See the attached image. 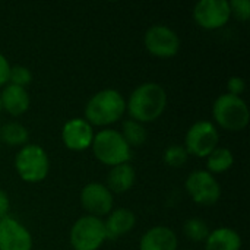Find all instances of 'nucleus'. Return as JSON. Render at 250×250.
<instances>
[{"label":"nucleus","mask_w":250,"mask_h":250,"mask_svg":"<svg viewBox=\"0 0 250 250\" xmlns=\"http://www.w3.org/2000/svg\"><path fill=\"white\" fill-rule=\"evenodd\" d=\"M167 107V92L166 89L155 83L146 82L139 85L129 97L126 103V110L129 111L132 120L139 123H151L161 117Z\"/></svg>","instance_id":"1"},{"label":"nucleus","mask_w":250,"mask_h":250,"mask_svg":"<svg viewBox=\"0 0 250 250\" xmlns=\"http://www.w3.org/2000/svg\"><path fill=\"white\" fill-rule=\"evenodd\" d=\"M126 111V101L116 89H103L94 94L85 107V120L92 126H110L119 122Z\"/></svg>","instance_id":"2"},{"label":"nucleus","mask_w":250,"mask_h":250,"mask_svg":"<svg viewBox=\"0 0 250 250\" xmlns=\"http://www.w3.org/2000/svg\"><path fill=\"white\" fill-rule=\"evenodd\" d=\"M92 152L95 158L104 166L126 164L132 158V148L126 144L122 133L114 129H103L94 135Z\"/></svg>","instance_id":"3"},{"label":"nucleus","mask_w":250,"mask_h":250,"mask_svg":"<svg viewBox=\"0 0 250 250\" xmlns=\"http://www.w3.org/2000/svg\"><path fill=\"white\" fill-rule=\"evenodd\" d=\"M212 116L217 125L229 132H240L249 125L250 113L246 101L231 94L220 95L212 105Z\"/></svg>","instance_id":"4"},{"label":"nucleus","mask_w":250,"mask_h":250,"mask_svg":"<svg viewBox=\"0 0 250 250\" xmlns=\"http://www.w3.org/2000/svg\"><path fill=\"white\" fill-rule=\"evenodd\" d=\"M15 168L23 182L40 183L48 176L50 160L40 145H25L16 154Z\"/></svg>","instance_id":"5"},{"label":"nucleus","mask_w":250,"mask_h":250,"mask_svg":"<svg viewBox=\"0 0 250 250\" xmlns=\"http://www.w3.org/2000/svg\"><path fill=\"white\" fill-rule=\"evenodd\" d=\"M70 246L73 250H98L107 240L104 221L98 217H81L70 229Z\"/></svg>","instance_id":"6"},{"label":"nucleus","mask_w":250,"mask_h":250,"mask_svg":"<svg viewBox=\"0 0 250 250\" xmlns=\"http://www.w3.org/2000/svg\"><path fill=\"white\" fill-rule=\"evenodd\" d=\"M218 139L220 135L215 125L208 120H201L189 127L185 138V148L189 155L204 158L218 148Z\"/></svg>","instance_id":"7"},{"label":"nucleus","mask_w":250,"mask_h":250,"mask_svg":"<svg viewBox=\"0 0 250 250\" xmlns=\"http://www.w3.org/2000/svg\"><path fill=\"white\" fill-rule=\"evenodd\" d=\"M185 188L193 202L205 207L217 204L221 196L220 183L211 173L205 170H196L190 173L186 179Z\"/></svg>","instance_id":"8"},{"label":"nucleus","mask_w":250,"mask_h":250,"mask_svg":"<svg viewBox=\"0 0 250 250\" xmlns=\"http://www.w3.org/2000/svg\"><path fill=\"white\" fill-rule=\"evenodd\" d=\"M144 44L152 56L160 57V59L174 57L180 50L179 35L166 25L151 26L145 32Z\"/></svg>","instance_id":"9"},{"label":"nucleus","mask_w":250,"mask_h":250,"mask_svg":"<svg viewBox=\"0 0 250 250\" xmlns=\"http://www.w3.org/2000/svg\"><path fill=\"white\" fill-rule=\"evenodd\" d=\"M231 16L227 0H201L193 9L196 23L205 29L223 28Z\"/></svg>","instance_id":"10"},{"label":"nucleus","mask_w":250,"mask_h":250,"mask_svg":"<svg viewBox=\"0 0 250 250\" xmlns=\"http://www.w3.org/2000/svg\"><path fill=\"white\" fill-rule=\"evenodd\" d=\"M81 204L88 215L103 217L113 211V193L101 183H88L81 192Z\"/></svg>","instance_id":"11"},{"label":"nucleus","mask_w":250,"mask_h":250,"mask_svg":"<svg viewBox=\"0 0 250 250\" xmlns=\"http://www.w3.org/2000/svg\"><path fill=\"white\" fill-rule=\"evenodd\" d=\"M32 236L28 229L12 217L0 220V250H31Z\"/></svg>","instance_id":"12"},{"label":"nucleus","mask_w":250,"mask_h":250,"mask_svg":"<svg viewBox=\"0 0 250 250\" xmlns=\"http://www.w3.org/2000/svg\"><path fill=\"white\" fill-rule=\"evenodd\" d=\"M62 139L67 149L85 151L92 145L94 129L85 119H72L62 129Z\"/></svg>","instance_id":"13"},{"label":"nucleus","mask_w":250,"mask_h":250,"mask_svg":"<svg viewBox=\"0 0 250 250\" xmlns=\"http://www.w3.org/2000/svg\"><path fill=\"white\" fill-rule=\"evenodd\" d=\"M176 233L164 226L149 229L139 242V250H177Z\"/></svg>","instance_id":"14"},{"label":"nucleus","mask_w":250,"mask_h":250,"mask_svg":"<svg viewBox=\"0 0 250 250\" xmlns=\"http://www.w3.org/2000/svg\"><path fill=\"white\" fill-rule=\"evenodd\" d=\"M136 224L135 214L127 208H119L108 214V218L104 221L107 239L116 240L129 234Z\"/></svg>","instance_id":"15"},{"label":"nucleus","mask_w":250,"mask_h":250,"mask_svg":"<svg viewBox=\"0 0 250 250\" xmlns=\"http://www.w3.org/2000/svg\"><path fill=\"white\" fill-rule=\"evenodd\" d=\"M1 108H4L12 116H21L29 108V95L25 88L16 85H6L0 94Z\"/></svg>","instance_id":"16"},{"label":"nucleus","mask_w":250,"mask_h":250,"mask_svg":"<svg viewBox=\"0 0 250 250\" xmlns=\"http://www.w3.org/2000/svg\"><path fill=\"white\" fill-rule=\"evenodd\" d=\"M207 250H240L242 237L240 234L229 227H221L214 231H209L205 240Z\"/></svg>","instance_id":"17"},{"label":"nucleus","mask_w":250,"mask_h":250,"mask_svg":"<svg viewBox=\"0 0 250 250\" xmlns=\"http://www.w3.org/2000/svg\"><path fill=\"white\" fill-rule=\"evenodd\" d=\"M136 179L135 168L126 163L111 167L107 176V189L113 193H125L132 189Z\"/></svg>","instance_id":"18"},{"label":"nucleus","mask_w":250,"mask_h":250,"mask_svg":"<svg viewBox=\"0 0 250 250\" xmlns=\"http://www.w3.org/2000/svg\"><path fill=\"white\" fill-rule=\"evenodd\" d=\"M207 158H208L207 160L208 173H211L212 176L220 174V173H226L234 164L233 152L229 148H215Z\"/></svg>","instance_id":"19"},{"label":"nucleus","mask_w":250,"mask_h":250,"mask_svg":"<svg viewBox=\"0 0 250 250\" xmlns=\"http://www.w3.org/2000/svg\"><path fill=\"white\" fill-rule=\"evenodd\" d=\"M120 133L130 148L141 146L146 141V130H145L144 125L136 120H132V119L123 122V127H122Z\"/></svg>","instance_id":"20"},{"label":"nucleus","mask_w":250,"mask_h":250,"mask_svg":"<svg viewBox=\"0 0 250 250\" xmlns=\"http://www.w3.org/2000/svg\"><path fill=\"white\" fill-rule=\"evenodd\" d=\"M28 138H29V133H28L26 127L18 122L6 123L1 127V139L10 146L25 145L28 142Z\"/></svg>","instance_id":"21"},{"label":"nucleus","mask_w":250,"mask_h":250,"mask_svg":"<svg viewBox=\"0 0 250 250\" xmlns=\"http://www.w3.org/2000/svg\"><path fill=\"white\" fill-rule=\"evenodd\" d=\"M183 233L185 236L195 242V243H199V242H205L208 234H209V229H208V224L201 220V218H189L185 226H183Z\"/></svg>","instance_id":"22"},{"label":"nucleus","mask_w":250,"mask_h":250,"mask_svg":"<svg viewBox=\"0 0 250 250\" xmlns=\"http://www.w3.org/2000/svg\"><path fill=\"white\" fill-rule=\"evenodd\" d=\"M164 163L168 167L173 168H180L188 163L189 154L186 151V148L183 145H171L164 151Z\"/></svg>","instance_id":"23"},{"label":"nucleus","mask_w":250,"mask_h":250,"mask_svg":"<svg viewBox=\"0 0 250 250\" xmlns=\"http://www.w3.org/2000/svg\"><path fill=\"white\" fill-rule=\"evenodd\" d=\"M32 81V73L28 67L25 66H10V73H9V83L25 88L31 83Z\"/></svg>","instance_id":"24"},{"label":"nucleus","mask_w":250,"mask_h":250,"mask_svg":"<svg viewBox=\"0 0 250 250\" xmlns=\"http://www.w3.org/2000/svg\"><path fill=\"white\" fill-rule=\"evenodd\" d=\"M229 4H230V12L236 19L246 22L250 18L249 0H233V1H229Z\"/></svg>","instance_id":"25"},{"label":"nucleus","mask_w":250,"mask_h":250,"mask_svg":"<svg viewBox=\"0 0 250 250\" xmlns=\"http://www.w3.org/2000/svg\"><path fill=\"white\" fill-rule=\"evenodd\" d=\"M245 88H246V82L240 76H233L227 82V89H229V94H231V95L240 97V94L245 91Z\"/></svg>","instance_id":"26"},{"label":"nucleus","mask_w":250,"mask_h":250,"mask_svg":"<svg viewBox=\"0 0 250 250\" xmlns=\"http://www.w3.org/2000/svg\"><path fill=\"white\" fill-rule=\"evenodd\" d=\"M9 73H10V64L7 59L0 53V86L9 82Z\"/></svg>","instance_id":"27"},{"label":"nucleus","mask_w":250,"mask_h":250,"mask_svg":"<svg viewBox=\"0 0 250 250\" xmlns=\"http://www.w3.org/2000/svg\"><path fill=\"white\" fill-rule=\"evenodd\" d=\"M10 209V202H9V196L4 190L0 189V220L7 217V212Z\"/></svg>","instance_id":"28"},{"label":"nucleus","mask_w":250,"mask_h":250,"mask_svg":"<svg viewBox=\"0 0 250 250\" xmlns=\"http://www.w3.org/2000/svg\"><path fill=\"white\" fill-rule=\"evenodd\" d=\"M1 110H3V108H1V101H0V111H1Z\"/></svg>","instance_id":"29"}]
</instances>
